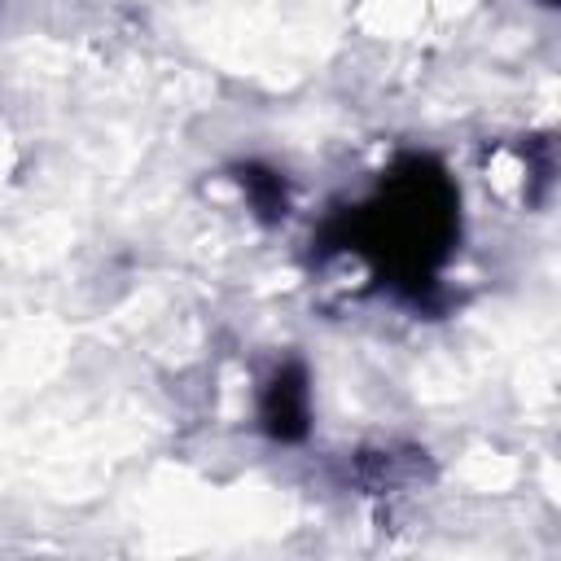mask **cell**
Returning a JSON list of instances; mask_svg holds the SVG:
<instances>
[{"label": "cell", "mask_w": 561, "mask_h": 561, "mask_svg": "<svg viewBox=\"0 0 561 561\" xmlns=\"http://www.w3.org/2000/svg\"><path fill=\"white\" fill-rule=\"evenodd\" d=\"M307 416V399H302V381L298 377H276L272 394H267V421L276 434H298Z\"/></svg>", "instance_id": "obj_1"}]
</instances>
